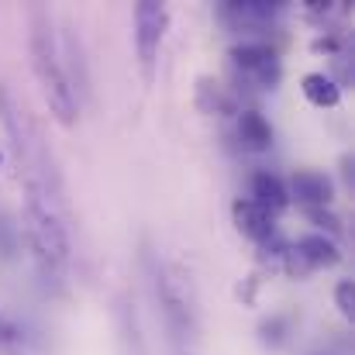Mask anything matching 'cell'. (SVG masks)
I'll list each match as a JSON object with an SVG mask.
<instances>
[{
  "instance_id": "cell-15",
  "label": "cell",
  "mask_w": 355,
  "mask_h": 355,
  "mask_svg": "<svg viewBox=\"0 0 355 355\" xmlns=\"http://www.w3.org/2000/svg\"><path fill=\"white\" fill-rule=\"evenodd\" d=\"M335 304H338V311H342L345 318H352L355 314V286H352V279H342V283H338V290H335Z\"/></svg>"
},
{
  "instance_id": "cell-7",
  "label": "cell",
  "mask_w": 355,
  "mask_h": 355,
  "mask_svg": "<svg viewBox=\"0 0 355 355\" xmlns=\"http://www.w3.org/2000/svg\"><path fill=\"white\" fill-rule=\"evenodd\" d=\"M290 190H293V197L311 211V207H328L331 200H335V183H331V176L328 173H318V169H297L293 173V180H290Z\"/></svg>"
},
{
  "instance_id": "cell-2",
  "label": "cell",
  "mask_w": 355,
  "mask_h": 355,
  "mask_svg": "<svg viewBox=\"0 0 355 355\" xmlns=\"http://www.w3.org/2000/svg\"><path fill=\"white\" fill-rule=\"evenodd\" d=\"M24 190H28V232L42 259V269L59 272L69 262V232L59 211V193H52L42 180H28Z\"/></svg>"
},
{
  "instance_id": "cell-6",
  "label": "cell",
  "mask_w": 355,
  "mask_h": 355,
  "mask_svg": "<svg viewBox=\"0 0 355 355\" xmlns=\"http://www.w3.org/2000/svg\"><path fill=\"white\" fill-rule=\"evenodd\" d=\"M232 59H235L238 69L248 73L259 87L272 90V87L279 83V73H283V69H279V55H276L272 49L245 42V45H235V49H232Z\"/></svg>"
},
{
  "instance_id": "cell-9",
  "label": "cell",
  "mask_w": 355,
  "mask_h": 355,
  "mask_svg": "<svg viewBox=\"0 0 355 355\" xmlns=\"http://www.w3.org/2000/svg\"><path fill=\"white\" fill-rule=\"evenodd\" d=\"M252 200L272 214V211H283V207L290 204V193H286V187H283L279 176H272V173H255V180H252Z\"/></svg>"
},
{
  "instance_id": "cell-3",
  "label": "cell",
  "mask_w": 355,
  "mask_h": 355,
  "mask_svg": "<svg viewBox=\"0 0 355 355\" xmlns=\"http://www.w3.org/2000/svg\"><path fill=\"white\" fill-rule=\"evenodd\" d=\"M148 269H152V286H155V297H159V307H162L169 331L176 338H193L197 314H193V300H190L183 276L162 262H148Z\"/></svg>"
},
{
  "instance_id": "cell-16",
  "label": "cell",
  "mask_w": 355,
  "mask_h": 355,
  "mask_svg": "<svg viewBox=\"0 0 355 355\" xmlns=\"http://www.w3.org/2000/svg\"><path fill=\"white\" fill-rule=\"evenodd\" d=\"M307 218H311L314 225H321V228H328V232H342V225H338V218H335V214H324V211H318V207H311V211H307Z\"/></svg>"
},
{
  "instance_id": "cell-10",
  "label": "cell",
  "mask_w": 355,
  "mask_h": 355,
  "mask_svg": "<svg viewBox=\"0 0 355 355\" xmlns=\"http://www.w3.org/2000/svg\"><path fill=\"white\" fill-rule=\"evenodd\" d=\"M197 104L204 114H235V97L211 76L197 80Z\"/></svg>"
},
{
  "instance_id": "cell-5",
  "label": "cell",
  "mask_w": 355,
  "mask_h": 355,
  "mask_svg": "<svg viewBox=\"0 0 355 355\" xmlns=\"http://www.w3.org/2000/svg\"><path fill=\"white\" fill-rule=\"evenodd\" d=\"M283 259H286L290 276H307V272H314V269L335 266V262L342 259V252H338V245H335L331 238L304 235L297 245H290V248L283 252Z\"/></svg>"
},
{
  "instance_id": "cell-11",
  "label": "cell",
  "mask_w": 355,
  "mask_h": 355,
  "mask_svg": "<svg viewBox=\"0 0 355 355\" xmlns=\"http://www.w3.org/2000/svg\"><path fill=\"white\" fill-rule=\"evenodd\" d=\"M238 138L252 148V152H266L272 145V128L259 111H241L238 114Z\"/></svg>"
},
{
  "instance_id": "cell-4",
  "label": "cell",
  "mask_w": 355,
  "mask_h": 355,
  "mask_svg": "<svg viewBox=\"0 0 355 355\" xmlns=\"http://www.w3.org/2000/svg\"><path fill=\"white\" fill-rule=\"evenodd\" d=\"M166 24H169V10L162 3L141 0L135 7V45H138V59H141L145 80H152V73H155V55H159Z\"/></svg>"
},
{
  "instance_id": "cell-13",
  "label": "cell",
  "mask_w": 355,
  "mask_h": 355,
  "mask_svg": "<svg viewBox=\"0 0 355 355\" xmlns=\"http://www.w3.org/2000/svg\"><path fill=\"white\" fill-rule=\"evenodd\" d=\"M283 10V3H269V0H245V3H225L221 14L238 17V24H266Z\"/></svg>"
},
{
  "instance_id": "cell-12",
  "label": "cell",
  "mask_w": 355,
  "mask_h": 355,
  "mask_svg": "<svg viewBox=\"0 0 355 355\" xmlns=\"http://www.w3.org/2000/svg\"><path fill=\"white\" fill-rule=\"evenodd\" d=\"M300 90L314 107H338V101H342V87L324 73H307L300 80Z\"/></svg>"
},
{
  "instance_id": "cell-8",
  "label": "cell",
  "mask_w": 355,
  "mask_h": 355,
  "mask_svg": "<svg viewBox=\"0 0 355 355\" xmlns=\"http://www.w3.org/2000/svg\"><path fill=\"white\" fill-rule=\"evenodd\" d=\"M232 218H235L238 232L245 238H252V241H259V245L276 235L272 214H269L266 207H259L255 200H235V204H232Z\"/></svg>"
},
{
  "instance_id": "cell-1",
  "label": "cell",
  "mask_w": 355,
  "mask_h": 355,
  "mask_svg": "<svg viewBox=\"0 0 355 355\" xmlns=\"http://www.w3.org/2000/svg\"><path fill=\"white\" fill-rule=\"evenodd\" d=\"M31 66H35V76H38V87H42L49 111L55 114L59 124L73 128L80 118V104H76V90L69 87V80L62 73L45 7H31Z\"/></svg>"
},
{
  "instance_id": "cell-14",
  "label": "cell",
  "mask_w": 355,
  "mask_h": 355,
  "mask_svg": "<svg viewBox=\"0 0 355 355\" xmlns=\"http://www.w3.org/2000/svg\"><path fill=\"white\" fill-rule=\"evenodd\" d=\"M286 328H290V321H286V318H269V321H262V324H259V335H262V342H266V345H283Z\"/></svg>"
}]
</instances>
